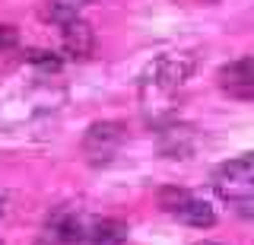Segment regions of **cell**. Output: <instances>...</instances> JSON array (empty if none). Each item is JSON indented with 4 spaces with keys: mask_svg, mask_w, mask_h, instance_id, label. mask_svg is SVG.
I'll use <instances>...</instances> for the list:
<instances>
[{
    "mask_svg": "<svg viewBox=\"0 0 254 245\" xmlns=\"http://www.w3.org/2000/svg\"><path fill=\"white\" fill-rule=\"evenodd\" d=\"M127 223L115 217H89L73 204H61L45 217L38 245H121Z\"/></svg>",
    "mask_w": 254,
    "mask_h": 245,
    "instance_id": "1",
    "label": "cell"
},
{
    "mask_svg": "<svg viewBox=\"0 0 254 245\" xmlns=\"http://www.w3.org/2000/svg\"><path fill=\"white\" fill-rule=\"evenodd\" d=\"M194 74V58L178 51H165L156 61H149L146 70L140 74L137 92H140V108L149 121H162L175 112L178 92L185 89L188 77Z\"/></svg>",
    "mask_w": 254,
    "mask_h": 245,
    "instance_id": "2",
    "label": "cell"
},
{
    "mask_svg": "<svg viewBox=\"0 0 254 245\" xmlns=\"http://www.w3.org/2000/svg\"><path fill=\"white\" fill-rule=\"evenodd\" d=\"M213 191L232 213L254 220V153L222 163L213 172Z\"/></svg>",
    "mask_w": 254,
    "mask_h": 245,
    "instance_id": "3",
    "label": "cell"
},
{
    "mask_svg": "<svg viewBox=\"0 0 254 245\" xmlns=\"http://www.w3.org/2000/svg\"><path fill=\"white\" fill-rule=\"evenodd\" d=\"M42 16L61 29V45H64V51H67L70 58H89L92 54L95 32H92L89 22L76 13V6L61 3V0H51V3H45Z\"/></svg>",
    "mask_w": 254,
    "mask_h": 245,
    "instance_id": "4",
    "label": "cell"
},
{
    "mask_svg": "<svg viewBox=\"0 0 254 245\" xmlns=\"http://www.w3.org/2000/svg\"><path fill=\"white\" fill-rule=\"evenodd\" d=\"M159 207H162V213H169L172 220H178L185 226H194V229H210L216 223V210L203 197H197L194 191L178 188V185L159 188Z\"/></svg>",
    "mask_w": 254,
    "mask_h": 245,
    "instance_id": "5",
    "label": "cell"
},
{
    "mask_svg": "<svg viewBox=\"0 0 254 245\" xmlns=\"http://www.w3.org/2000/svg\"><path fill=\"white\" fill-rule=\"evenodd\" d=\"M216 86L226 92L229 99L254 102V54L222 64L216 70Z\"/></svg>",
    "mask_w": 254,
    "mask_h": 245,
    "instance_id": "6",
    "label": "cell"
},
{
    "mask_svg": "<svg viewBox=\"0 0 254 245\" xmlns=\"http://www.w3.org/2000/svg\"><path fill=\"white\" fill-rule=\"evenodd\" d=\"M121 140H124V128L118 121H95L89 124V131L83 137V153L92 165H102L118 153Z\"/></svg>",
    "mask_w": 254,
    "mask_h": 245,
    "instance_id": "7",
    "label": "cell"
},
{
    "mask_svg": "<svg viewBox=\"0 0 254 245\" xmlns=\"http://www.w3.org/2000/svg\"><path fill=\"white\" fill-rule=\"evenodd\" d=\"M16 45H19L16 29H13V26H0V58H3V54H13Z\"/></svg>",
    "mask_w": 254,
    "mask_h": 245,
    "instance_id": "8",
    "label": "cell"
},
{
    "mask_svg": "<svg viewBox=\"0 0 254 245\" xmlns=\"http://www.w3.org/2000/svg\"><path fill=\"white\" fill-rule=\"evenodd\" d=\"M6 213H10V194H6V191H0V220H3Z\"/></svg>",
    "mask_w": 254,
    "mask_h": 245,
    "instance_id": "9",
    "label": "cell"
},
{
    "mask_svg": "<svg viewBox=\"0 0 254 245\" xmlns=\"http://www.w3.org/2000/svg\"><path fill=\"white\" fill-rule=\"evenodd\" d=\"M194 245H219V242H194Z\"/></svg>",
    "mask_w": 254,
    "mask_h": 245,
    "instance_id": "10",
    "label": "cell"
},
{
    "mask_svg": "<svg viewBox=\"0 0 254 245\" xmlns=\"http://www.w3.org/2000/svg\"><path fill=\"white\" fill-rule=\"evenodd\" d=\"M83 3H92V0H83Z\"/></svg>",
    "mask_w": 254,
    "mask_h": 245,
    "instance_id": "11",
    "label": "cell"
},
{
    "mask_svg": "<svg viewBox=\"0 0 254 245\" xmlns=\"http://www.w3.org/2000/svg\"><path fill=\"white\" fill-rule=\"evenodd\" d=\"M0 245H3V242H0Z\"/></svg>",
    "mask_w": 254,
    "mask_h": 245,
    "instance_id": "12",
    "label": "cell"
}]
</instances>
